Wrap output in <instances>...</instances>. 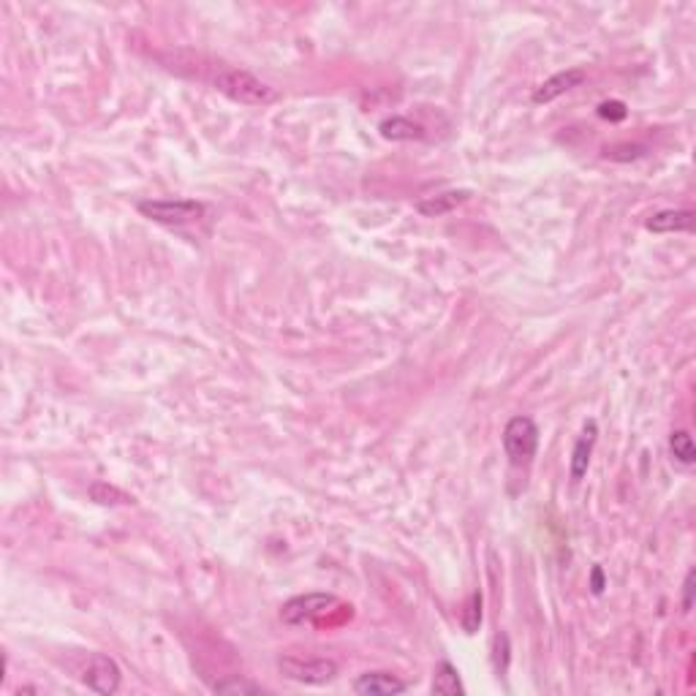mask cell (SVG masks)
I'll return each mask as SVG.
<instances>
[{
  "label": "cell",
  "instance_id": "ac0fdd59",
  "mask_svg": "<svg viewBox=\"0 0 696 696\" xmlns=\"http://www.w3.org/2000/svg\"><path fill=\"white\" fill-rule=\"evenodd\" d=\"M90 495H93V501H98V504H112L110 498H118L120 504H131V498L128 495H123L120 490H115V487H106V485H93V490H90Z\"/></svg>",
  "mask_w": 696,
  "mask_h": 696
},
{
  "label": "cell",
  "instance_id": "4fadbf2b",
  "mask_svg": "<svg viewBox=\"0 0 696 696\" xmlns=\"http://www.w3.org/2000/svg\"><path fill=\"white\" fill-rule=\"evenodd\" d=\"M433 693H438V696H463L465 693V685L460 683V672L449 661H441L436 667Z\"/></svg>",
  "mask_w": 696,
  "mask_h": 696
},
{
  "label": "cell",
  "instance_id": "277c9868",
  "mask_svg": "<svg viewBox=\"0 0 696 696\" xmlns=\"http://www.w3.org/2000/svg\"><path fill=\"white\" fill-rule=\"evenodd\" d=\"M340 604L338 596L332 594H305V596H294L281 607V620L286 626H305V623H315L324 620L327 615H332Z\"/></svg>",
  "mask_w": 696,
  "mask_h": 696
},
{
  "label": "cell",
  "instance_id": "8fae6325",
  "mask_svg": "<svg viewBox=\"0 0 696 696\" xmlns=\"http://www.w3.org/2000/svg\"><path fill=\"white\" fill-rule=\"evenodd\" d=\"M596 438H599V424L591 419V422L585 424V430H582V436L577 438L574 452H571V479H574V481H579V479L587 473V465H591V457H594Z\"/></svg>",
  "mask_w": 696,
  "mask_h": 696
},
{
  "label": "cell",
  "instance_id": "6da1fadb",
  "mask_svg": "<svg viewBox=\"0 0 696 696\" xmlns=\"http://www.w3.org/2000/svg\"><path fill=\"white\" fill-rule=\"evenodd\" d=\"M212 85H216L218 93H224L226 98L237 101V103H245V106H266L273 103L278 98L275 87H270L266 82H261L258 77H253L250 71H242V69H232V66H224L218 69L216 79H212Z\"/></svg>",
  "mask_w": 696,
  "mask_h": 696
},
{
  "label": "cell",
  "instance_id": "d6986e66",
  "mask_svg": "<svg viewBox=\"0 0 696 696\" xmlns=\"http://www.w3.org/2000/svg\"><path fill=\"white\" fill-rule=\"evenodd\" d=\"M509 667V636L506 634H498L495 636V672L504 675Z\"/></svg>",
  "mask_w": 696,
  "mask_h": 696
},
{
  "label": "cell",
  "instance_id": "3957f363",
  "mask_svg": "<svg viewBox=\"0 0 696 696\" xmlns=\"http://www.w3.org/2000/svg\"><path fill=\"white\" fill-rule=\"evenodd\" d=\"M539 424L530 416H512L504 427V452L512 465H530L539 452Z\"/></svg>",
  "mask_w": 696,
  "mask_h": 696
},
{
  "label": "cell",
  "instance_id": "8992f818",
  "mask_svg": "<svg viewBox=\"0 0 696 696\" xmlns=\"http://www.w3.org/2000/svg\"><path fill=\"white\" fill-rule=\"evenodd\" d=\"M82 683L95 691V693H103L110 696L120 688V667L103 653H93L85 672H82Z\"/></svg>",
  "mask_w": 696,
  "mask_h": 696
},
{
  "label": "cell",
  "instance_id": "5b68a950",
  "mask_svg": "<svg viewBox=\"0 0 696 696\" xmlns=\"http://www.w3.org/2000/svg\"><path fill=\"white\" fill-rule=\"evenodd\" d=\"M278 669L294 680V683H305V685H327L338 677L340 667L332 659H321V656H283L278 661Z\"/></svg>",
  "mask_w": 696,
  "mask_h": 696
},
{
  "label": "cell",
  "instance_id": "30bf717a",
  "mask_svg": "<svg viewBox=\"0 0 696 696\" xmlns=\"http://www.w3.org/2000/svg\"><path fill=\"white\" fill-rule=\"evenodd\" d=\"M645 229L653 232V234L691 232L693 229V212L691 209H659L645 221Z\"/></svg>",
  "mask_w": 696,
  "mask_h": 696
},
{
  "label": "cell",
  "instance_id": "9a60e30c",
  "mask_svg": "<svg viewBox=\"0 0 696 696\" xmlns=\"http://www.w3.org/2000/svg\"><path fill=\"white\" fill-rule=\"evenodd\" d=\"M212 688H216L218 693H261V691H264L258 683H253V680H248V677H240V675H232V677H226V680H218Z\"/></svg>",
  "mask_w": 696,
  "mask_h": 696
},
{
  "label": "cell",
  "instance_id": "e0dca14e",
  "mask_svg": "<svg viewBox=\"0 0 696 696\" xmlns=\"http://www.w3.org/2000/svg\"><path fill=\"white\" fill-rule=\"evenodd\" d=\"M626 115H628V110H626L623 101H604L599 106V118H604V120L620 123V120H626Z\"/></svg>",
  "mask_w": 696,
  "mask_h": 696
},
{
  "label": "cell",
  "instance_id": "ba28073f",
  "mask_svg": "<svg viewBox=\"0 0 696 696\" xmlns=\"http://www.w3.org/2000/svg\"><path fill=\"white\" fill-rule=\"evenodd\" d=\"M587 77H585V71L582 69H569V71H561V74H555V77H550V79H545L536 90H533V103H550V101H555V98H561V95H566L569 90H574V87H579L582 82H585Z\"/></svg>",
  "mask_w": 696,
  "mask_h": 696
},
{
  "label": "cell",
  "instance_id": "9c48e42d",
  "mask_svg": "<svg viewBox=\"0 0 696 696\" xmlns=\"http://www.w3.org/2000/svg\"><path fill=\"white\" fill-rule=\"evenodd\" d=\"M468 199H471V191L460 188V191H444V193L424 196L414 207H416L419 216H424V218H441V216H446V212L457 209L460 204H465Z\"/></svg>",
  "mask_w": 696,
  "mask_h": 696
},
{
  "label": "cell",
  "instance_id": "7c38bea8",
  "mask_svg": "<svg viewBox=\"0 0 696 696\" xmlns=\"http://www.w3.org/2000/svg\"><path fill=\"white\" fill-rule=\"evenodd\" d=\"M381 136L384 139H392V142H419L424 139V126L414 123L411 118H387L381 126H379Z\"/></svg>",
  "mask_w": 696,
  "mask_h": 696
},
{
  "label": "cell",
  "instance_id": "5bb4252c",
  "mask_svg": "<svg viewBox=\"0 0 696 696\" xmlns=\"http://www.w3.org/2000/svg\"><path fill=\"white\" fill-rule=\"evenodd\" d=\"M669 452L677 463L683 465H693L696 463V446H693V438L688 430H675L672 438H669Z\"/></svg>",
  "mask_w": 696,
  "mask_h": 696
},
{
  "label": "cell",
  "instance_id": "7a4b0ae2",
  "mask_svg": "<svg viewBox=\"0 0 696 696\" xmlns=\"http://www.w3.org/2000/svg\"><path fill=\"white\" fill-rule=\"evenodd\" d=\"M136 209L144 218L172 229L199 224L207 216V207L196 199H144L136 204Z\"/></svg>",
  "mask_w": 696,
  "mask_h": 696
},
{
  "label": "cell",
  "instance_id": "52a82bcc",
  "mask_svg": "<svg viewBox=\"0 0 696 696\" xmlns=\"http://www.w3.org/2000/svg\"><path fill=\"white\" fill-rule=\"evenodd\" d=\"M351 688H354V693H362V696H395V693H405L408 683L392 672H364L354 680Z\"/></svg>",
  "mask_w": 696,
  "mask_h": 696
},
{
  "label": "cell",
  "instance_id": "ffe728a7",
  "mask_svg": "<svg viewBox=\"0 0 696 696\" xmlns=\"http://www.w3.org/2000/svg\"><path fill=\"white\" fill-rule=\"evenodd\" d=\"M693 569L685 574V582H683V610L688 612L691 610V604H693Z\"/></svg>",
  "mask_w": 696,
  "mask_h": 696
},
{
  "label": "cell",
  "instance_id": "44dd1931",
  "mask_svg": "<svg viewBox=\"0 0 696 696\" xmlns=\"http://www.w3.org/2000/svg\"><path fill=\"white\" fill-rule=\"evenodd\" d=\"M591 587H594V594H596V596L604 594L607 582H604V569H602V566H594V571H591Z\"/></svg>",
  "mask_w": 696,
  "mask_h": 696
},
{
  "label": "cell",
  "instance_id": "2e32d148",
  "mask_svg": "<svg viewBox=\"0 0 696 696\" xmlns=\"http://www.w3.org/2000/svg\"><path fill=\"white\" fill-rule=\"evenodd\" d=\"M479 626H481V594H473L468 599V607H465V615H463V628L468 634H476Z\"/></svg>",
  "mask_w": 696,
  "mask_h": 696
}]
</instances>
